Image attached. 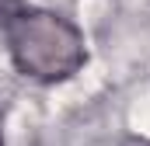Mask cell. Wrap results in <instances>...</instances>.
Segmentation results:
<instances>
[{
	"label": "cell",
	"instance_id": "cell-1",
	"mask_svg": "<svg viewBox=\"0 0 150 146\" xmlns=\"http://www.w3.org/2000/svg\"><path fill=\"white\" fill-rule=\"evenodd\" d=\"M7 45L14 66L42 84L74 77L87 59L84 35L67 18L49 11H21L7 28Z\"/></svg>",
	"mask_w": 150,
	"mask_h": 146
},
{
	"label": "cell",
	"instance_id": "cell-2",
	"mask_svg": "<svg viewBox=\"0 0 150 146\" xmlns=\"http://www.w3.org/2000/svg\"><path fill=\"white\" fill-rule=\"evenodd\" d=\"M18 0H0V28H11V21L18 18Z\"/></svg>",
	"mask_w": 150,
	"mask_h": 146
},
{
	"label": "cell",
	"instance_id": "cell-3",
	"mask_svg": "<svg viewBox=\"0 0 150 146\" xmlns=\"http://www.w3.org/2000/svg\"><path fill=\"white\" fill-rule=\"evenodd\" d=\"M0 146H4V139H0Z\"/></svg>",
	"mask_w": 150,
	"mask_h": 146
}]
</instances>
